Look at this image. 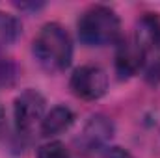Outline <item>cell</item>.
I'll return each mask as SVG.
<instances>
[{
  "mask_svg": "<svg viewBox=\"0 0 160 158\" xmlns=\"http://www.w3.org/2000/svg\"><path fill=\"white\" fill-rule=\"evenodd\" d=\"M69 87L82 101H97L108 89V77L97 65H82L71 75Z\"/></svg>",
  "mask_w": 160,
  "mask_h": 158,
  "instance_id": "277c9868",
  "label": "cell"
},
{
  "mask_svg": "<svg viewBox=\"0 0 160 158\" xmlns=\"http://www.w3.org/2000/svg\"><path fill=\"white\" fill-rule=\"evenodd\" d=\"M145 62V52L136 45V41H123L118 43L116 52V71L119 78H130L140 73Z\"/></svg>",
  "mask_w": 160,
  "mask_h": 158,
  "instance_id": "5b68a950",
  "label": "cell"
},
{
  "mask_svg": "<svg viewBox=\"0 0 160 158\" xmlns=\"http://www.w3.org/2000/svg\"><path fill=\"white\" fill-rule=\"evenodd\" d=\"M147 78L151 80V82H158V80H160V62H157V63L149 69Z\"/></svg>",
  "mask_w": 160,
  "mask_h": 158,
  "instance_id": "7c38bea8",
  "label": "cell"
},
{
  "mask_svg": "<svg viewBox=\"0 0 160 158\" xmlns=\"http://www.w3.org/2000/svg\"><path fill=\"white\" fill-rule=\"evenodd\" d=\"M75 123V114L67 106H54L41 121V134L45 138L65 132Z\"/></svg>",
  "mask_w": 160,
  "mask_h": 158,
  "instance_id": "ba28073f",
  "label": "cell"
},
{
  "mask_svg": "<svg viewBox=\"0 0 160 158\" xmlns=\"http://www.w3.org/2000/svg\"><path fill=\"white\" fill-rule=\"evenodd\" d=\"M134 41L143 52L160 50V19L153 13H145L136 22Z\"/></svg>",
  "mask_w": 160,
  "mask_h": 158,
  "instance_id": "52a82bcc",
  "label": "cell"
},
{
  "mask_svg": "<svg viewBox=\"0 0 160 158\" xmlns=\"http://www.w3.org/2000/svg\"><path fill=\"white\" fill-rule=\"evenodd\" d=\"M15 126L21 134H28L45 117V97L38 89H24L13 104Z\"/></svg>",
  "mask_w": 160,
  "mask_h": 158,
  "instance_id": "3957f363",
  "label": "cell"
},
{
  "mask_svg": "<svg viewBox=\"0 0 160 158\" xmlns=\"http://www.w3.org/2000/svg\"><path fill=\"white\" fill-rule=\"evenodd\" d=\"M80 41L89 47H106L121 41V22L108 6H91L78 19Z\"/></svg>",
  "mask_w": 160,
  "mask_h": 158,
  "instance_id": "7a4b0ae2",
  "label": "cell"
},
{
  "mask_svg": "<svg viewBox=\"0 0 160 158\" xmlns=\"http://www.w3.org/2000/svg\"><path fill=\"white\" fill-rule=\"evenodd\" d=\"M38 158H71L69 151L65 149L63 143L60 141H48L45 145H41L38 151Z\"/></svg>",
  "mask_w": 160,
  "mask_h": 158,
  "instance_id": "30bf717a",
  "label": "cell"
},
{
  "mask_svg": "<svg viewBox=\"0 0 160 158\" xmlns=\"http://www.w3.org/2000/svg\"><path fill=\"white\" fill-rule=\"evenodd\" d=\"M102 158H130V155L125 149H121V147H112V149H108L104 153Z\"/></svg>",
  "mask_w": 160,
  "mask_h": 158,
  "instance_id": "8fae6325",
  "label": "cell"
},
{
  "mask_svg": "<svg viewBox=\"0 0 160 158\" xmlns=\"http://www.w3.org/2000/svg\"><path fill=\"white\" fill-rule=\"evenodd\" d=\"M19 34H21V22L13 15L0 11V50L13 45L19 37Z\"/></svg>",
  "mask_w": 160,
  "mask_h": 158,
  "instance_id": "9c48e42d",
  "label": "cell"
},
{
  "mask_svg": "<svg viewBox=\"0 0 160 158\" xmlns=\"http://www.w3.org/2000/svg\"><path fill=\"white\" fill-rule=\"evenodd\" d=\"M6 114H4V108L0 106V140H2V136H4V132H6Z\"/></svg>",
  "mask_w": 160,
  "mask_h": 158,
  "instance_id": "4fadbf2b",
  "label": "cell"
},
{
  "mask_svg": "<svg viewBox=\"0 0 160 158\" xmlns=\"http://www.w3.org/2000/svg\"><path fill=\"white\" fill-rule=\"evenodd\" d=\"M34 56L47 73H62L71 65L73 41L58 22H47L34 39Z\"/></svg>",
  "mask_w": 160,
  "mask_h": 158,
  "instance_id": "6da1fadb",
  "label": "cell"
},
{
  "mask_svg": "<svg viewBox=\"0 0 160 158\" xmlns=\"http://www.w3.org/2000/svg\"><path fill=\"white\" fill-rule=\"evenodd\" d=\"M112 136H114V123L106 116L97 114L86 123V126L80 134V143L86 149H99Z\"/></svg>",
  "mask_w": 160,
  "mask_h": 158,
  "instance_id": "8992f818",
  "label": "cell"
}]
</instances>
